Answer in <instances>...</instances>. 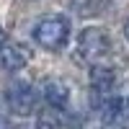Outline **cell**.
Wrapping results in <instances>:
<instances>
[{
  "label": "cell",
  "mask_w": 129,
  "mask_h": 129,
  "mask_svg": "<svg viewBox=\"0 0 129 129\" xmlns=\"http://www.w3.org/2000/svg\"><path fill=\"white\" fill-rule=\"evenodd\" d=\"M124 36L129 39V21H126V23H124Z\"/></svg>",
  "instance_id": "obj_8"
},
{
  "label": "cell",
  "mask_w": 129,
  "mask_h": 129,
  "mask_svg": "<svg viewBox=\"0 0 129 129\" xmlns=\"http://www.w3.org/2000/svg\"><path fill=\"white\" fill-rule=\"evenodd\" d=\"M5 103H8V109L13 111V114H18V116L31 114L34 106H36V93H34V88H31V83L16 80L5 90Z\"/></svg>",
  "instance_id": "obj_4"
},
{
  "label": "cell",
  "mask_w": 129,
  "mask_h": 129,
  "mask_svg": "<svg viewBox=\"0 0 129 129\" xmlns=\"http://www.w3.org/2000/svg\"><path fill=\"white\" fill-rule=\"evenodd\" d=\"M41 98H44L52 109H64L70 103V85L59 78H47L41 83Z\"/></svg>",
  "instance_id": "obj_6"
},
{
  "label": "cell",
  "mask_w": 129,
  "mask_h": 129,
  "mask_svg": "<svg viewBox=\"0 0 129 129\" xmlns=\"http://www.w3.org/2000/svg\"><path fill=\"white\" fill-rule=\"evenodd\" d=\"M111 49V36L101 26H88L78 36V57L85 59L88 64H98Z\"/></svg>",
  "instance_id": "obj_2"
},
{
  "label": "cell",
  "mask_w": 129,
  "mask_h": 129,
  "mask_svg": "<svg viewBox=\"0 0 129 129\" xmlns=\"http://www.w3.org/2000/svg\"><path fill=\"white\" fill-rule=\"evenodd\" d=\"M28 59H31V54H28V49L23 44H18V41L8 39V36L0 41V67L3 70L18 72L28 64Z\"/></svg>",
  "instance_id": "obj_5"
},
{
  "label": "cell",
  "mask_w": 129,
  "mask_h": 129,
  "mask_svg": "<svg viewBox=\"0 0 129 129\" xmlns=\"http://www.w3.org/2000/svg\"><path fill=\"white\" fill-rule=\"evenodd\" d=\"M70 18L67 16H62V13H52V16H44V18H39L34 28H31V34H34V41L41 47V49H47V52H59L67 47V41H70Z\"/></svg>",
  "instance_id": "obj_1"
},
{
  "label": "cell",
  "mask_w": 129,
  "mask_h": 129,
  "mask_svg": "<svg viewBox=\"0 0 129 129\" xmlns=\"http://www.w3.org/2000/svg\"><path fill=\"white\" fill-rule=\"evenodd\" d=\"M34 129H57V124L49 119V116H41V119H36V124H34Z\"/></svg>",
  "instance_id": "obj_7"
},
{
  "label": "cell",
  "mask_w": 129,
  "mask_h": 129,
  "mask_svg": "<svg viewBox=\"0 0 129 129\" xmlns=\"http://www.w3.org/2000/svg\"><path fill=\"white\" fill-rule=\"evenodd\" d=\"M116 93H119L116 90V72L111 67H103V64H93V72H90V103H93V109L103 106Z\"/></svg>",
  "instance_id": "obj_3"
}]
</instances>
